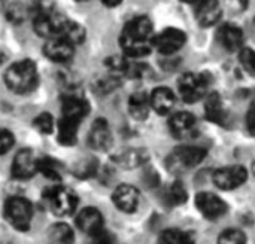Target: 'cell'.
<instances>
[{
    "mask_svg": "<svg viewBox=\"0 0 255 244\" xmlns=\"http://www.w3.org/2000/svg\"><path fill=\"white\" fill-rule=\"evenodd\" d=\"M205 115L206 118L218 125H224L226 119H227V113L224 109V103L223 98L220 97V94L212 92L206 97V103H205Z\"/></svg>",
    "mask_w": 255,
    "mask_h": 244,
    "instance_id": "obj_20",
    "label": "cell"
},
{
    "mask_svg": "<svg viewBox=\"0 0 255 244\" xmlns=\"http://www.w3.org/2000/svg\"><path fill=\"white\" fill-rule=\"evenodd\" d=\"M46 198L49 201V207L54 212V215L60 218H66L75 213L78 206V197L76 194L64 186H55L48 191Z\"/></svg>",
    "mask_w": 255,
    "mask_h": 244,
    "instance_id": "obj_6",
    "label": "cell"
},
{
    "mask_svg": "<svg viewBox=\"0 0 255 244\" xmlns=\"http://www.w3.org/2000/svg\"><path fill=\"white\" fill-rule=\"evenodd\" d=\"M13 146V136L7 130H0V155L6 154Z\"/></svg>",
    "mask_w": 255,
    "mask_h": 244,
    "instance_id": "obj_32",
    "label": "cell"
},
{
    "mask_svg": "<svg viewBox=\"0 0 255 244\" xmlns=\"http://www.w3.org/2000/svg\"><path fill=\"white\" fill-rule=\"evenodd\" d=\"M206 154H208L206 149L199 146H191V145L178 146L169 154L166 160L167 170L176 174L187 173L188 170L199 165L205 160Z\"/></svg>",
    "mask_w": 255,
    "mask_h": 244,
    "instance_id": "obj_3",
    "label": "cell"
},
{
    "mask_svg": "<svg viewBox=\"0 0 255 244\" xmlns=\"http://www.w3.org/2000/svg\"><path fill=\"white\" fill-rule=\"evenodd\" d=\"M157 244H196L193 233L179 230H166L160 234Z\"/></svg>",
    "mask_w": 255,
    "mask_h": 244,
    "instance_id": "obj_26",
    "label": "cell"
},
{
    "mask_svg": "<svg viewBox=\"0 0 255 244\" xmlns=\"http://www.w3.org/2000/svg\"><path fill=\"white\" fill-rule=\"evenodd\" d=\"M160 198L166 207H178L187 201V189L181 182H175L163 189Z\"/></svg>",
    "mask_w": 255,
    "mask_h": 244,
    "instance_id": "obj_24",
    "label": "cell"
},
{
    "mask_svg": "<svg viewBox=\"0 0 255 244\" xmlns=\"http://www.w3.org/2000/svg\"><path fill=\"white\" fill-rule=\"evenodd\" d=\"M4 218H6L7 224L12 225L15 230L27 231L31 224L33 207L22 197L9 198L4 204Z\"/></svg>",
    "mask_w": 255,
    "mask_h": 244,
    "instance_id": "obj_4",
    "label": "cell"
},
{
    "mask_svg": "<svg viewBox=\"0 0 255 244\" xmlns=\"http://www.w3.org/2000/svg\"><path fill=\"white\" fill-rule=\"evenodd\" d=\"M75 45L64 37H52L48 39L43 46V54L55 63H66L73 55Z\"/></svg>",
    "mask_w": 255,
    "mask_h": 244,
    "instance_id": "obj_12",
    "label": "cell"
},
{
    "mask_svg": "<svg viewBox=\"0 0 255 244\" xmlns=\"http://www.w3.org/2000/svg\"><path fill=\"white\" fill-rule=\"evenodd\" d=\"M145 182H146V185H148V186H151V188L158 186V185H160V176L157 174V171H155V170L149 168V170L145 173Z\"/></svg>",
    "mask_w": 255,
    "mask_h": 244,
    "instance_id": "obj_36",
    "label": "cell"
},
{
    "mask_svg": "<svg viewBox=\"0 0 255 244\" xmlns=\"http://www.w3.org/2000/svg\"><path fill=\"white\" fill-rule=\"evenodd\" d=\"M247 128L250 134H253L255 137V100L251 103V107L247 113Z\"/></svg>",
    "mask_w": 255,
    "mask_h": 244,
    "instance_id": "obj_34",
    "label": "cell"
},
{
    "mask_svg": "<svg viewBox=\"0 0 255 244\" xmlns=\"http://www.w3.org/2000/svg\"><path fill=\"white\" fill-rule=\"evenodd\" d=\"M39 171L51 180H60L61 164L54 158H42L39 160Z\"/></svg>",
    "mask_w": 255,
    "mask_h": 244,
    "instance_id": "obj_27",
    "label": "cell"
},
{
    "mask_svg": "<svg viewBox=\"0 0 255 244\" xmlns=\"http://www.w3.org/2000/svg\"><path fill=\"white\" fill-rule=\"evenodd\" d=\"M185 40H187V36L182 30L169 27L154 36V46L158 49V52L164 55H172L185 45Z\"/></svg>",
    "mask_w": 255,
    "mask_h": 244,
    "instance_id": "obj_8",
    "label": "cell"
},
{
    "mask_svg": "<svg viewBox=\"0 0 255 244\" xmlns=\"http://www.w3.org/2000/svg\"><path fill=\"white\" fill-rule=\"evenodd\" d=\"M149 101H151V109H154L160 115H167L175 106V94L172 92V89L166 86H160L151 92Z\"/></svg>",
    "mask_w": 255,
    "mask_h": 244,
    "instance_id": "obj_18",
    "label": "cell"
},
{
    "mask_svg": "<svg viewBox=\"0 0 255 244\" xmlns=\"http://www.w3.org/2000/svg\"><path fill=\"white\" fill-rule=\"evenodd\" d=\"M196 206L199 212L209 221H215L224 216L227 212V204L224 203V200L212 192H199L196 195Z\"/></svg>",
    "mask_w": 255,
    "mask_h": 244,
    "instance_id": "obj_10",
    "label": "cell"
},
{
    "mask_svg": "<svg viewBox=\"0 0 255 244\" xmlns=\"http://www.w3.org/2000/svg\"><path fill=\"white\" fill-rule=\"evenodd\" d=\"M1 3H3V0H0V7H1Z\"/></svg>",
    "mask_w": 255,
    "mask_h": 244,
    "instance_id": "obj_40",
    "label": "cell"
},
{
    "mask_svg": "<svg viewBox=\"0 0 255 244\" xmlns=\"http://www.w3.org/2000/svg\"><path fill=\"white\" fill-rule=\"evenodd\" d=\"M248 179V171L242 165H227L214 173V183L218 189L232 191L242 186Z\"/></svg>",
    "mask_w": 255,
    "mask_h": 244,
    "instance_id": "obj_7",
    "label": "cell"
},
{
    "mask_svg": "<svg viewBox=\"0 0 255 244\" xmlns=\"http://www.w3.org/2000/svg\"><path fill=\"white\" fill-rule=\"evenodd\" d=\"M39 171V160L30 149L19 151L12 164V176L15 179H30Z\"/></svg>",
    "mask_w": 255,
    "mask_h": 244,
    "instance_id": "obj_11",
    "label": "cell"
},
{
    "mask_svg": "<svg viewBox=\"0 0 255 244\" xmlns=\"http://www.w3.org/2000/svg\"><path fill=\"white\" fill-rule=\"evenodd\" d=\"M253 170H254V174H255V163H254V165H253Z\"/></svg>",
    "mask_w": 255,
    "mask_h": 244,
    "instance_id": "obj_39",
    "label": "cell"
},
{
    "mask_svg": "<svg viewBox=\"0 0 255 244\" xmlns=\"http://www.w3.org/2000/svg\"><path fill=\"white\" fill-rule=\"evenodd\" d=\"M121 48L130 58H142L154 46L152 22L146 16H136L128 21L121 33Z\"/></svg>",
    "mask_w": 255,
    "mask_h": 244,
    "instance_id": "obj_1",
    "label": "cell"
},
{
    "mask_svg": "<svg viewBox=\"0 0 255 244\" xmlns=\"http://www.w3.org/2000/svg\"><path fill=\"white\" fill-rule=\"evenodd\" d=\"M239 63L250 76L255 78V51L250 48H242L239 51Z\"/></svg>",
    "mask_w": 255,
    "mask_h": 244,
    "instance_id": "obj_28",
    "label": "cell"
},
{
    "mask_svg": "<svg viewBox=\"0 0 255 244\" xmlns=\"http://www.w3.org/2000/svg\"><path fill=\"white\" fill-rule=\"evenodd\" d=\"M121 1H123V0H102V3H103V4H106V6H109V7L118 6Z\"/></svg>",
    "mask_w": 255,
    "mask_h": 244,
    "instance_id": "obj_37",
    "label": "cell"
},
{
    "mask_svg": "<svg viewBox=\"0 0 255 244\" xmlns=\"http://www.w3.org/2000/svg\"><path fill=\"white\" fill-rule=\"evenodd\" d=\"M34 128L42 134H49L54 130V118L49 113H40L33 121Z\"/></svg>",
    "mask_w": 255,
    "mask_h": 244,
    "instance_id": "obj_30",
    "label": "cell"
},
{
    "mask_svg": "<svg viewBox=\"0 0 255 244\" xmlns=\"http://www.w3.org/2000/svg\"><path fill=\"white\" fill-rule=\"evenodd\" d=\"M221 18V4L218 0H200L196 7V19L202 27H211Z\"/></svg>",
    "mask_w": 255,
    "mask_h": 244,
    "instance_id": "obj_16",
    "label": "cell"
},
{
    "mask_svg": "<svg viewBox=\"0 0 255 244\" xmlns=\"http://www.w3.org/2000/svg\"><path fill=\"white\" fill-rule=\"evenodd\" d=\"M114 204L120 212L133 213L139 207V191L131 185H120L112 195Z\"/></svg>",
    "mask_w": 255,
    "mask_h": 244,
    "instance_id": "obj_13",
    "label": "cell"
},
{
    "mask_svg": "<svg viewBox=\"0 0 255 244\" xmlns=\"http://www.w3.org/2000/svg\"><path fill=\"white\" fill-rule=\"evenodd\" d=\"M217 244H247V237L241 230H226L218 237Z\"/></svg>",
    "mask_w": 255,
    "mask_h": 244,
    "instance_id": "obj_29",
    "label": "cell"
},
{
    "mask_svg": "<svg viewBox=\"0 0 255 244\" xmlns=\"http://www.w3.org/2000/svg\"><path fill=\"white\" fill-rule=\"evenodd\" d=\"M96 171H97V163H96V160L82 161L79 165L75 167V174H76L78 177H82V179H87V177L94 176Z\"/></svg>",
    "mask_w": 255,
    "mask_h": 244,
    "instance_id": "obj_31",
    "label": "cell"
},
{
    "mask_svg": "<svg viewBox=\"0 0 255 244\" xmlns=\"http://www.w3.org/2000/svg\"><path fill=\"white\" fill-rule=\"evenodd\" d=\"M149 160V154L145 149H127L115 157V163L123 168H137Z\"/></svg>",
    "mask_w": 255,
    "mask_h": 244,
    "instance_id": "obj_21",
    "label": "cell"
},
{
    "mask_svg": "<svg viewBox=\"0 0 255 244\" xmlns=\"http://www.w3.org/2000/svg\"><path fill=\"white\" fill-rule=\"evenodd\" d=\"M93 244H115V240L108 231L103 230L99 234L93 236Z\"/></svg>",
    "mask_w": 255,
    "mask_h": 244,
    "instance_id": "obj_33",
    "label": "cell"
},
{
    "mask_svg": "<svg viewBox=\"0 0 255 244\" xmlns=\"http://www.w3.org/2000/svg\"><path fill=\"white\" fill-rule=\"evenodd\" d=\"M78 1H87V0H78Z\"/></svg>",
    "mask_w": 255,
    "mask_h": 244,
    "instance_id": "obj_41",
    "label": "cell"
},
{
    "mask_svg": "<svg viewBox=\"0 0 255 244\" xmlns=\"http://www.w3.org/2000/svg\"><path fill=\"white\" fill-rule=\"evenodd\" d=\"M76 225L82 233L93 237L100 231H103V216L97 209L87 207L81 210L79 215L76 216Z\"/></svg>",
    "mask_w": 255,
    "mask_h": 244,
    "instance_id": "obj_14",
    "label": "cell"
},
{
    "mask_svg": "<svg viewBox=\"0 0 255 244\" xmlns=\"http://www.w3.org/2000/svg\"><path fill=\"white\" fill-rule=\"evenodd\" d=\"M63 115L61 116H67V118H72V119H78V121H82L88 110H90V106L87 103V100H84L82 97L79 95H66L63 98Z\"/></svg>",
    "mask_w": 255,
    "mask_h": 244,
    "instance_id": "obj_19",
    "label": "cell"
},
{
    "mask_svg": "<svg viewBox=\"0 0 255 244\" xmlns=\"http://www.w3.org/2000/svg\"><path fill=\"white\" fill-rule=\"evenodd\" d=\"M78 119H72L67 116H61L58 122V142L64 146H72L78 140V128H79Z\"/></svg>",
    "mask_w": 255,
    "mask_h": 244,
    "instance_id": "obj_23",
    "label": "cell"
},
{
    "mask_svg": "<svg viewBox=\"0 0 255 244\" xmlns=\"http://www.w3.org/2000/svg\"><path fill=\"white\" fill-rule=\"evenodd\" d=\"M226 4L229 6V9L239 13V12H244L247 9L248 0H226Z\"/></svg>",
    "mask_w": 255,
    "mask_h": 244,
    "instance_id": "obj_35",
    "label": "cell"
},
{
    "mask_svg": "<svg viewBox=\"0 0 255 244\" xmlns=\"http://www.w3.org/2000/svg\"><path fill=\"white\" fill-rule=\"evenodd\" d=\"M4 83L15 94L31 92L37 85L36 64L30 60L13 63L4 73Z\"/></svg>",
    "mask_w": 255,
    "mask_h": 244,
    "instance_id": "obj_2",
    "label": "cell"
},
{
    "mask_svg": "<svg viewBox=\"0 0 255 244\" xmlns=\"http://www.w3.org/2000/svg\"><path fill=\"white\" fill-rule=\"evenodd\" d=\"M151 110L149 95L145 92H134L128 98V112L136 121H145Z\"/></svg>",
    "mask_w": 255,
    "mask_h": 244,
    "instance_id": "obj_22",
    "label": "cell"
},
{
    "mask_svg": "<svg viewBox=\"0 0 255 244\" xmlns=\"http://www.w3.org/2000/svg\"><path fill=\"white\" fill-rule=\"evenodd\" d=\"M169 130L176 139H193L197 134V119L190 112H178L170 116Z\"/></svg>",
    "mask_w": 255,
    "mask_h": 244,
    "instance_id": "obj_9",
    "label": "cell"
},
{
    "mask_svg": "<svg viewBox=\"0 0 255 244\" xmlns=\"http://www.w3.org/2000/svg\"><path fill=\"white\" fill-rule=\"evenodd\" d=\"M218 40L227 51H241L244 48V33L238 25L224 24L218 30Z\"/></svg>",
    "mask_w": 255,
    "mask_h": 244,
    "instance_id": "obj_17",
    "label": "cell"
},
{
    "mask_svg": "<svg viewBox=\"0 0 255 244\" xmlns=\"http://www.w3.org/2000/svg\"><path fill=\"white\" fill-rule=\"evenodd\" d=\"M208 78L203 73H185L179 78L178 89L184 101L196 103L206 95L208 91Z\"/></svg>",
    "mask_w": 255,
    "mask_h": 244,
    "instance_id": "obj_5",
    "label": "cell"
},
{
    "mask_svg": "<svg viewBox=\"0 0 255 244\" xmlns=\"http://www.w3.org/2000/svg\"><path fill=\"white\" fill-rule=\"evenodd\" d=\"M88 143L96 151H108L112 145V133L105 119H97L88 134Z\"/></svg>",
    "mask_w": 255,
    "mask_h": 244,
    "instance_id": "obj_15",
    "label": "cell"
},
{
    "mask_svg": "<svg viewBox=\"0 0 255 244\" xmlns=\"http://www.w3.org/2000/svg\"><path fill=\"white\" fill-rule=\"evenodd\" d=\"M181 1H185V3H199L200 0H181Z\"/></svg>",
    "mask_w": 255,
    "mask_h": 244,
    "instance_id": "obj_38",
    "label": "cell"
},
{
    "mask_svg": "<svg viewBox=\"0 0 255 244\" xmlns=\"http://www.w3.org/2000/svg\"><path fill=\"white\" fill-rule=\"evenodd\" d=\"M75 236L67 224H55L48 233V244H73Z\"/></svg>",
    "mask_w": 255,
    "mask_h": 244,
    "instance_id": "obj_25",
    "label": "cell"
}]
</instances>
